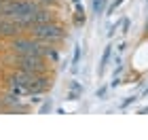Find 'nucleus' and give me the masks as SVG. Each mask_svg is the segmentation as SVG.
<instances>
[{"mask_svg": "<svg viewBox=\"0 0 148 140\" xmlns=\"http://www.w3.org/2000/svg\"><path fill=\"white\" fill-rule=\"evenodd\" d=\"M28 34L38 38V41L45 43V45H57V43H62L66 38V30H64L62 23H57L55 19H51V21L32 26V28L28 30Z\"/></svg>", "mask_w": 148, "mask_h": 140, "instance_id": "f257e3e1", "label": "nucleus"}, {"mask_svg": "<svg viewBox=\"0 0 148 140\" xmlns=\"http://www.w3.org/2000/svg\"><path fill=\"white\" fill-rule=\"evenodd\" d=\"M45 43H40L34 36H13L9 38V49L13 53H23V55H42L45 57Z\"/></svg>", "mask_w": 148, "mask_h": 140, "instance_id": "f03ea898", "label": "nucleus"}, {"mask_svg": "<svg viewBox=\"0 0 148 140\" xmlns=\"http://www.w3.org/2000/svg\"><path fill=\"white\" fill-rule=\"evenodd\" d=\"M11 64L17 70H25V72H34V74H45L49 72V64L42 55H23V53H15L11 55Z\"/></svg>", "mask_w": 148, "mask_h": 140, "instance_id": "7ed1b4c3", "label": "nucleus"}, {"mask_svg": "<svg viewBox=\"0 0 148 140\" xmlns=\"http://www.w3.org/2000/svg\"><path fill=\"white\" fill-rule=\"evenodd\" d=\"M21 32H25V30L15 21V19H11V17H0V36L13 38V36H19Z\"/></svg>", "mask_w": 148, "mask_h": 140, "instance_id": "20e7f679", "label": "nucleus"}, {"mask_svg": "<svg viewBox=\"0 0 148 140\" xmlns=\"http://www.w3.org/2000/svg\"><path fill=\"white\" fill-rule=\"evenodd\" d=\"M45 59H51L53 64H57V62H59V51H57V47L47 45V47H45Z\"/></svg>", "mask_w": 148, "mask_h": 140, "instance_id": "39448f33", "label": "nucleus"}, {"mask_svg": "<svg viewBox=\"0 0 148 140\" xmlns=\"http://www.w3.org/2000/svg\"><path fill=\"white\" fill-rule=\"evenodd\" d=\"M110 55H112V45H108L104 49V55H102V59H99V74L106 70V66H108V62H110Z\"/></svg>", "mask_w": 148, "mask_h": 140, "instance_id": "423d86ee", "label": "nucleus"}, {"mask_svg": "<svg viewBox=\"0 0 148 140\" xmlns=\"http://www.w3.org/2000/svg\"><path fill=\"white\" fill-rule=\"evenodd\" d=\"M80 91H83V87H80V85H78L76 81H72V85H70V91H68V98H70V100H78Z\"/></svg>", "mask_w": 148, "mask_h": 140, "instance_id": "0eeeda50", "label": "nucleus"}, {"mask_svg": "<svg viewBox=\"0 0 148 140\" xmlns=\"http://www.w3.org/2000/svg\"><path fill=\"white\" fill-rule=\"evenodd\" d=\"M78 59H80V45H76V49H74V57H72V72L78 70Z\"/></svg>", "mask_w": 148, "mask_h": 140, "instance_id": "6e6552de", "label": "nucleus"}, {"mask_svg": "<svg viewBox=\"0 0 148 140\" xmlns=\"http://www.w3.org/2000/svg\"><path fill=\"white\" fill-rule=\"evenodd\" d=\"M121 4H123V0H114V2L110 4V9H108V15H112V13H114V11H116V9H119V6H121Z\"/></svg>", "mask_w": 148, "mask_h": 140, "instance_id": "1a4fd4ad", "label": "nucleus"}, {"mask_svg": "<svg viewBox=\"0 0 148 140\" xmlns=\"http://www.w3.org/2000/svg\"><path fill=\"white\" fill-rule=\"evenodd\" d=\"M121 23H123V30H121V32H123V34H127V32H129V19H123Z\"/></svg>", "mask_w": 148, "mask_h": 140, "instance_id": "9d476101", "label": "nucleus"}, {"mask_svg": "<svg viewBox=\"0 0 148 140\" xmlns=\"http://www.w3.org/2000/svg\"><path fill=\"white\" fill-rule=\"evenodd\" d=\"M133 100H138V98H136V96H131V98H127V100H125V102H123V104H121V108H125V106H129V104L133 102Z\"/></svg>", "mask_w": 148, "mask_h": 140, "instance_id": "9b49d317", "label": "nucleus"}, {"mask_svg": "<svg viewBox=\"0 0 148 140\" xmlns=\"http://www.w3.org/2000/svg\"><path fill=\"white\" fill-rule=\"evenodd\" d=\"M97 98H99V100H104V98H106V87H102V89L97 91Z\"/></svg>", "mask_w": 148, "mask_h": 140, "instance_id": "f8f14e48", "label": "nucleus"}, {"mask_svg": "<svg viewBox=\"0 0 148 140\" xmlns=\"http://www.w3.org/2000/svg\"><path fill=\"white\" fill-rule=\"evenodd\" d=\"M146 112H148V106H144V108L140 110V115H146Z\"/></svg>", "mask_w": 148, "mask_h": 140, "instance_id": "ddd939ff", "label": "nucleus"}]
</instances>
